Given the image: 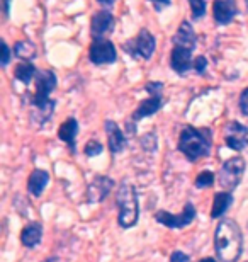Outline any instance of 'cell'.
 Listing matches in <instances>:
<instances>
[{"mask_svg": "<svg viewBox=\"0 0 248 262\" xmlns=\"http://www.w3.org/2000/svg\"><path fill=\"white\" fill-rule=\"evenodd\" d=\"M214 249L221 262H236L243 250L241 230L233 220H223L214 233Z\"/></svg>", "mask_w": 248, "mask_h": 262, "instance_id": "obj_1", "label": "cell"}, {"mask_svg": "<svg viewBox=\"0 0 248 262\" xmlns=\"http://www.w3.org/2000/svg\"><path fill=\"white\" fill-rule=\"evenodd\" d=\"M209 133V129H197L192 126L184 128L178 138V150L191 162H196L200 157H208L211 148Z\"/></svg>", "mask_w": 248, "mask_h": 262, "instance_id": "obj_2", "label": "cell"}, {"mask_svg": "<svg viewBox=\"0 0 248 262\" xmlns=\"http://www.w3.org/2000/svg\"><path fill=\"white\" fill-rule=\"evenodd\" d=\"M119 208L118 223L123 228H131L138 223L140 216V206H138V194H136L134 187L131 184H123L118 189V196H116Z\"/></svg>", "mask_w": 248, "mask_h": 262, "instance_id": "obj_3", "label": "cell"}, {"mask_svg": "<svg viewBox=\"0 0 248 262\" xmlns=\"http://www.w3.org/2000/svg\"><path fill=\"white\" fill-rule=\"evenodd\" d=\"M245 172V160L241 157H233L226 160L219 170V184L223 189H235L240 184L241 176Z\"/></svg>", "mask_w": 248, "mask_h": 262, "instance_id": "obj_4", "label": "cell"}, {"mask_svg": "<svg viewBox=\"0 0 248 262\" xmlns=\"http://www.w3.org/2000/svg\"><path fill=\"white\" fill-rule=\"evenodd\" d=\"M194 218H196V208H194L192 203H187L181 214H172L168 211H158L155 214L156 222L165 225L168 228H184L187 225H191L194 222Z\"/></svg>", "mask_w": 248, "mask_h": 262, "instance_id": "obj_5", "label": "cell"}, {"mask_svg": "<svg viewBox=\"0 0 248 262\" xmlns=\"http://www.w3.org/2000/svg\"><path fill=\"white\" fill-rule=\"evenodd\" d=\"M124 48L128 50L133 56H136V58L148 60V58H151L153 51H155V48H156V43H155L153 34L148 29H141L140 34L136 36L133 41H129Z\"/></svg>", "mask_w": 248, "mask_h": 262, "instance_id": "obj_6", "label": "cell"}, {"mask_svg": "<svg viewBox=\"0 0 248 262\" xmlns=\"http://www.w3.org/2000/svg\"><path fill=\"white\" fill-rule=\"evenodd\" d=\"M88 58L94 65H107L116 61V48L109 39L96 38L88 50Z\"/></svg>", "mask_w": 248, "mask_h": 262, "instance_id": "obj_7", "label": "cell"}, {"mask_svg": "<svg viewBox=\"0 0 248 262\" xmlns=\"http://www.w3.org/2000/svg\"><path fill=\"white\" fill-rule=\"evenodd\" d=\"M224 141L230 148L243 150L248 145V128L238 121H230L224 126Z\"/></svg>", "mask_w": 248, "mask_h": 262, "instance_id": "obj_8", "label": "cell"}, {"mask_svg": "<svg viewBox=\"0 0 248 262\" xmlns=\"http://www.w3.org/2000/svg\"><path fill=\"white\" fill-rule=\"evenodd\" d=\"M114 181L105 176H97L87 187V201L88 203H100L112 189Z\"/></svg>", "mask_w": 248, "mask_h": 262, "instance_id": "obj_9", "label": "cell"}, {"mask_svg": "<svg viewBox=\"0 0 248 262\" xmlns=\"http://www.w3.org/2000/svg\"><path fill=\"white\" fill-rule=\"evenodd\" d=\"M213 12H214V19L218 24H228L235 19L236 12V2L235 0H214L213 4Z\"/></svg>", "mask_w": 248, "mask_h": 262, "instance_id": "obj_10", "label": "cell"}, {"mask_svg": "<svg viewBox=\"0 0 248 262\" xmlns=\"http://www.w3.org/2000/svg\"><path fill=\"white\" fill-rule=\"evenodd\" d=\"M170 63H172V68L177 73H186L189 68L194 67L192 50L181 48V46H173L172 56H170Z\"/></svg>", "mask_w": 248, "mask_h": 262, "instance_id": "obj_11", "label": "cell"}, {"mask_svg": "<svg viewBox=\"0 0 248 262\" xmlns=\"http://www.w3.org/2000/svg\"><path fill=\"white\" fill-rule=\"evenodd\" d=\"M114 29V15L109 10H99L92 17V34L96 38H104V34Z\"/></svg>", "mask_w": 248, "mask_h": 262, "instance_id": "obj_12", "label": "cell"}, {"mask_svg": "<svg viewBox=\"0 0 248 262\" xmlns=\"http://www.w3.org/2000/svg\"><path fill=\"white\" fill-rule=\"evenodd\" d=\"M105 131H107L109 150L112 151V154L123 151L126 146V138H124L123 131L119 129V126L112 121V119H107V121H105Z\"/></svg>", "mask_w": 248, "mask_h": 262, "instance_id": "obj_13", "label": "cell"}, {"mask_svg": "<svg viewBox=\"0 0 248 262\" xmlns=\"http://www.w3.org/2000/svg\"><path fill=\"white\" fill-rule=\"evenodd\" d=\"M173 45L181 46V48H187L192 50L196 48V33H194L192 26L187 23V20H182L181 28L177 29L175 36H173Z\"/></svg>", "mask_w": 248, "mask_h": 262, "instance_id": "obj_14", "label": "cell"}, {"mask_svg": "<svg viewBox=\"0 0 248 262\" xmlns=\"http://www.w3.org/2000/svg\"><path fill=\"white\" fill-rule=\"evenodd\" d=\"M162 106H163L162 96H150L136 107V111L133 113V121H140V119H143L146 116H151V114H155Z\"/></svg>", "mask_w": 248, "mask_h": 262, "instance_id": "obj_15", "label": "cell"}, {"mask_svg": "<svg viewBox=\"0 0 248 262\" xmlns=\"http://www.w3.org/2000/svg\"><path fill=\"white\" fill-rule=\"evenodd\" d=\"M50 181V176L46 170H39L36 169L33 170V174L29 176V181H28V191L31 192L33 196H41V192L44 191L46 184H48Z\"/></svg>", "mask_w": 248, "mask_h": 262, "instance_id": "obj_16", "label": "cell"}, {"mask_svg": "<svg viewBox=\"0 0 248 262\" xmlns=\"http://www.w3.org/2000/svg\"><path fill=\"white\" fill-rule=\"evenodd\" d=\"M77 131H78V123L73 118H68L65 123L61 124L58 129V136L60 140H63L65 143H68L70 150L75 154V138H77Z\"/></svg>", "mask_w": 248, "mask_h": 262, "instance_id": "obj_17", "label": "cell"}, {"mask_svg": "<svg viewBox=\"0 0 248 262\" xmlns=\"http://www.w3.org/2000/svg\"><path fill=\"white\" fill-rule=\"evenodd\" d=\"M41 237H43V227H41V223H29L22 230V233H20V242L26 247H36L39 244Z\"/></svg>", "mask_w": 248, "mask_h": 262, "instance_id": "obj_18", "label": "cell"}, {"mask_svg": "<svg viewBox=\"0 0 248 262\" xmlns=\"http://www.w3.org/2000/svg\"><path fill=\"white\" fill-rule=\"evenodd\" d=\"M231 203H233V196H231V192H218V194L214 196L211 216L218 218V216H221V214H224L226 209L231 206Z\"/></svg>", "mask_w": 248, "mask_h": 262, "instance_id": "obj_19", "label": "cell"}, {"mask_svg": "<svg viewBox=\"0 0 248 262\" xmlns=\"http://www.w3.org/2000/svg\"><path fill=\"white\" fill-rule=\"evenodd\" d=\"M14 51H15V55H17L20 60H26V61L34 60L36 55H38V50H36L34 43H31V41H28V39L15 43Z\"/></svg>", "mask_w": 248, "mask_h": 262, "instance_id": "obj_20", "label": "cell"}, {"mask_svg": "<svg viewBox=\"0 0 248 262\" xmlns=\"http://www.w3.org/2000/svg\"><path fill=\"white\" fill-rule=\"evenodd\" d=\"M38 75V70L29 63V61H24V63H19L15 67V72H14V77L20 80L22 83H29L33 78Z\"/></svg>", "mask_w": 248, "mask_h": 262, "instance_id": "obj_21", "label": "cell"}, {"mask_svg": "<svg viewBox=\"0 0 248 262\" xmlns=\"http://www.w3.org/2000/svg\"><path fill=\"white\" fill-rule=\"evenodd\" d=\"M214 184V174L213 172H209V170H206V172H200V174L197 176V179H196V187H209V186H213Z\"/></svg>", "mask_w": 248, "mask_h": 262, "instance_id": "obj_22", "label": "cell"}, {"mask_svg": "<svg viewBox=\"0 0 248 262\" xmlns=\"http://www.w3.org/2000/svg\"><path fill=\"white\" fill-rule=\"evenodd\" d=\"M189 4H191L194 19H200L206 14V2L204 0H189Z\"/></svg>", "mask_w": 248, "mask_h": 262, "instance_id": "obj_23", "label": "cell"}, {"mask_svg": "<svg viewBox=\"0 0 248 262\" xmlns=\"http://www.w3.org/2000/svg\"><path fill=\"white\" fill-rule=\"evenodd\" d=\"M85 155H88V157H96V155H99L100 151H102V145L99 143L97 140H91L88 143L85 145Z\"/></svg>", "mask_w": 248, "mask_h": 262, "instance_id": "obj_24", "label": "cell"}, {"mask_svg": "<svg viewBox=\"0 0 248 262\" xmlns=\"http://www.w3.org/2000/svg\"><path fill=\"white\" fill-rule=\"evenodd\" d=\"M162 89H163V83L160 82H151L146 85V91L150 92V96H162Z\"/></svg>", "mask_w": 248, "mask_h": 262, "instance_id": "obj_25", "label": "cell"}, {"mask_svg": "<svg viewBox=\"0 0 248 262\" xmlns=\"http://www.w3.org/2000/svg\"><path fill=\"white\" fill-rule=\"evenodd\" d=\"M240 109L245 116H248V87L241 92V96H240Z\"/></svg>", "mask_w": 248, "mask_h": 262, "instance_id": "obj_26", "label": "cell"}, {"mask_svg": "<svg viewBox=\"0 0 248 262\" xmlns=\"http://www.w3.org/2000/svg\"><path fill=\"white\" fill-rule=\"evenodd\" d=\"M206 67H208V60H206L204 56H197V58L194 60V68H196L197 73H202L206 70Z\"/></svg>", "mask_w": 248, "mask_h": 262, "instance_id": "obj_27", "label": "cell"}, {"mask_svg": "<svg viewBox=\"0 0 248 262\" xmlns=\"http://www.w3.org/2000/svg\"><path fill=\"white\" fill-rule=\"evenodd\" d=\"M10 60V50L5 41H2V67H7Z\"/></svg>", "mask_w": 248, "mask_h": 262, "instance_id": "obj_28", "label": "cell"}, {"mask_svg": "<svg viewBox=\"0 0 248 262\" xmlns=\"http://www.w3.org/2000/svg\"><path fill=\"white\" fill-rule=\"evenodd\" d=\"M170 262H189V257L184 252H173Z\"/></svg>", "mask_w": 248, "mask_h": 262, "instance_id": "obj_29", "label": "cell"}, {"mask_svg": "<svg viewBox=\"0 0 248 262\" xmlns=\"http://www.w3.org/2000/svg\"><path fill=\"white\" fill-rule=\"evenodd\" d=\"M153 5H155L156 10H162L163 7H167V5H170V0H148Z\"/></svg>", "mask_w": 248, "mask_h": 262, "instance_id": "obj_30", "label": "cell"}, {"mask_svg": "<svg viewBox=\"0 0 248 262\" xmlns=\"http://www.w3.org/2000/svg\"><path fill=\"white\" fill-rule=\"evenodd\" d=\"M9 7H10V0H4V14H5V17L9 15Z\"/></svg>", "mask_w": 248, "mask_h": 262, "instance_id": "obj_31", "label": "cell"}, {"mask_svg": "<svg viewBox=\"0 0 248 262\" xmlns=\"http://www.w3.org/2000/svg\"><path fill=\"white\" fill-rule=\"evenodd\" d=\"M97 2L100 4V5H105V7H110V5H112L116 0H97Z\"/></svg>", "mask_w": 248, "mask_h": 262, "instance_id": "obj_32", "label": "cell"}, {"mask_svg": "<svg viewBox=\"0 0 248 262\" xmlns=\"http://www.w3.org/2000/svg\"><path fill=\"white\" fill-rule=\"evenodd\" d=\"M200 262H216V259H213V257H206V259H202Z\"/></svg>", "mask_w": 248, "mask_h": 262, "instance_id": "obj_33", "label": "cell"}, {"mask_svg": "<svg viewBox=\"0 0 248 262\" xmlns=\"http://www.w3.org/2000/svg\"><path fill=\"white\" fill-rule=\"evenodd\" d=\"M44 262H58V259L56 257H50V259H46Z\"/></svg>", "mask_w": 248, "mask_h": 262, "instance_id": "obj_34", "label": "cell"}, {"mask_svg": "<svg viewBox=\"0 0 248 262\" xmlns=\"http://www.w3.org/2000/svg\"><path fill=\"white\" fill-rule=\"evenodd\" d=\"M245 2H246V7H248V0H245Z\"/></svg>", "mask_w": 248, "mask_h": 262, "instance_id": "obj_35", "label": "cell"}]
</instances>
